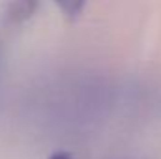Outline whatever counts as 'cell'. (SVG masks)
Segmentation results:
<instances>
[{
  "label": "cell",
  "instance_id": "obj_1",
  "mask_svg": "<svg viewBox=\"0 0 161 159\" xmlns=\"http://www.w3.org/2000/svg\"><path fill=\"white\" fill-rule=\"evenodd\" d=\"M111 109V88L101 79L68 75L38 90L30 101L36 123L51 133L75 135L90 129Z\"/></svg>",
  "mask_w": 161,
  "mask_h": 159
},
{
  "label": "cell",
  "instance_id": "obj_2",
  "mask_svg": "<svg viewBox=\"0 0 161 159\" xmlns=\"http://www.w3.org/2000/svg\"><path fill=\"white\" fill-rule=\"evenodd\" d=\"M38 8V0H8L6 6V21L9 25L26 23Z\"/></svg>",
  "mask_w": 161,
  "mask_h": 159
},
{
  "label": "cell",
  "instance_id": "obj_3",
  "mask_svg": "<svg viewBox=\"0 0 161 159\" xmlns=\"http://www.w3.org/2000/svg\"><path fill=\"white\" fill-rule=\"evenodd\" d=\"M54 4L64 11V15H68L69 19H73V17H77L82 11L86 0H54Z\"/></svg>",
  "mask_w": 161,
  "mask_h": 159
},
{
  "label": "cell",
  "instance_id": "obj_4",
  "mask_svg": "<svg viewBox=\"0 0 161 159\" xmlns=\"http://www.w3.org/2000/svg\"><path fill=\"white\" fill-rule=\"evenodd\" d=\"M51 159H71V157H69V154H66V152H58V154H54Z\"/></svg>",
  "mask_w": 161,
  "mask_h": 159
},
{
  "label": "cell",
  "instance_id": "obj_5",
  "mask_svg": "<svg viewBox=\"0 0 161 159\" xmlns=\"http://www.w3.org/2000/svg\"><path fill=\"white\" fill-rule=\"evenodd\" d=\"M0 86H2V52H0Z\"/></svg>",
  "mask_w": 161,
  "mask_h": 159
}]
</instances>
